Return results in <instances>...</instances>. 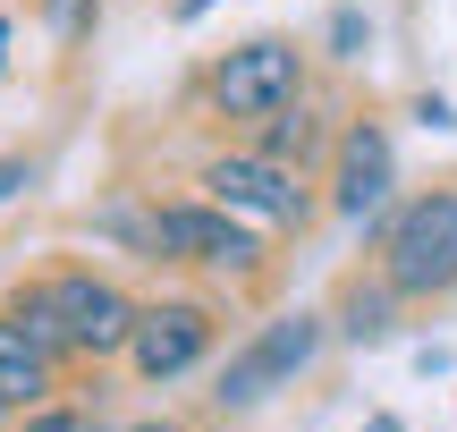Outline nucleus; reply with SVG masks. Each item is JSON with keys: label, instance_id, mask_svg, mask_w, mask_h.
<instances>
[{"label": "nucleus", "instance_id": "obj_8", "mask_svg": "<svg viewBox=\"0 0 457 432\" xmlns=\"http://www.w3.org/2000/svg\"><path fill=\"white\" fill-rule=\"evenodd\" d=\"M381 204H390V136H381L373 119H356V128L339 136V212L373 220Z\"/></svg>", "mask_w": 457, "mask_h": 432}, {"label": "nucleus", "instance_id": "obj_10", "mask_svg": "<svg viewBox=\"0 0 457 432\" xmlns=\"http://www.w3.org/2000/svg\"><path fill=\"white\" fill-rule=\"evenodd\" d=\"M313 136H322V128H313V111H305V102H288V111H271V145H262V153H271V162H305Z\"/></svg>", "mask_w": 457, "mask_h": 432}, {"label": "nucleus", "instance_id": "obj_18", "mask_svg": "<svg viewBox=\"0 0 457 432\" xmlns=\"http://www.w3.org/2000/svg\"><path fill=\"white\" fill-rule=\"evenodd\" d=\"M145 432H162V424H145Z\"/></svg>", "mask_w": 457, "mask_h": 432}, {"label": "nucleus", "instance_id": "obj_4", "mask_svg": "<svg viewBox=\"0 0 457 432\" xmlns=\"http://www.w3.org/2000/svg\"><path fill=\"white\" fill-rule=\"evenodd\" d=\"M51 305H60V331H68V356H119L136 339V305L119 297L111 280H94V271H60V280H43Z\"/></svg>", "mask_w": 457, "mask_h": 432}, {"label": "nucleus", "instance_id": "obj_9", "mask_svg": "<svg viewBox=\"0 0 457 432\" xmlns=\"http://www.w3.org/2000/svg\"><path fill=\"white\" fill-rule=\"evenodd\" d=\"M43 390H51V356L0 314V407H34Z\"/></svg>", "mask_w": 457, "mask_h": 432}, {"label": "nucleus", "instance_id": "obj_3", "mask_svg": "<svg viewBox=\"0 0 457 432\" xmlns=\"http://www.w3.org/2000/svg\"><path fill=\"white\" fill-rule=\"evenodd\" d=\"M296 85H305V68H296V43H279V34L237 43L212 68V102H220L228 119H271V111H288Z\"/></svg>", "mask_w": 457, "mask_h": 432}, {"label": "nucleus", "instance_id": "obj_12", "mask_svg": "<svg viewBox=\"0 0 457 432\" xmlns=\"http://www.w3.org/2000/svg\"><path fill=\"white\" fill-rule=\"evenodd\" d=\"M43 17L60 34H85V17H94V0H43Z\"/></svg>", "mask_w": 457, "mask_h": 432}, {"label": "nucleus", "instance_id": "obj_15", "mask_svg": "<svg viewBox=\"0 0 457 432\" xmlns=\"http://www.w3.org/2000/svg\"><path fill=\"white\" fill-rule=\"evenodd\" d=\"M17 179H26V162H0V204L17 195Z\"/></svg>", "mask_w": 457, "mask_h": 432}, {"label": "nucleus", "instance_id": "obj_2", "mask_svg": "<svg viewBox=\"0 0 457 432\" xmlns=\"http://www.w3.org/2000/svg\"><path fill=\"white\" fill-rule=\"evenodd\" d=\"M313 356H322V322H313V314H279V322H262V331L220 365V390H212V399L220 407H262L271 390H288Z\"/></svg>", "mask_w": 457, "mask_h": 432}, {"label": "nucleus", "instance_id": "obj_14", "mask_svg": "<svg viewBox=\"0 0 457 432\" xmlns=\"http://www.w3.org/2000/svg\"><path fill=\"white\" fill-rule=\"evenodd\" d=\"M26 432H85V424H77V416H34Z\"/></svg>", "mask_w": 457, "mask_h": 432}, {"label": "nucleus", "instance_id": "obj_11", "mask_svg": "<svg viewBox=\"0 0 457 432\" xmlns=\"http://www.w3.org/2000/svg\"><path fill=\"white\" fill-rule=\"evenodd\" d=\"M390 331V288H347V339H381Z\"/></svg>", "mask_w": 457, "mask_h": 432}, {"label": "nucleus", "instance_id": "obj_16", "mask_svg": "<svg viewBox=\"0 0 457 432\" xmlns=\"http://www.w3.org/2000/svg\"><path fill=\"white\" fill-rule=\"evenodd\" d=\"M364 432H398V424H390V416H381V424H364Z\"/></svg>", "mask_w": 457, "mask_h": 432}, {"label": "nucleus", "instance_id": "obj_5", "mask_svg": "<svg viewBox=\"0 0 457 432\" xmlns=\"http://www.w3.org/2000/svg\"><path fill=\"white\" fill-rule=\"evenodd\" d=\"M153 254H170V263H212V271H254L262 263V237L237 229L228 212L170 204V212H153Z\"/></svg>", "mask_w": 457, "mask_h": 432}, {"label": "nucleus", "instance_id": "obj_1", "mask_svg": "<svg viewBox=\"0 0 457 432\" xmlns=\"http://www.w3.org/2000/svg\"><path fill=\"white\" fill-rule=\"evenodd\" d=\"M381 271H390L398 297H441L457 288V187H432L381 237Z\"/></svg>", "mask_w": 457, "mask_h": 432}, {"label": "nucleus", "instance_id": "obj_19", "mask_svg": "<svg viewBox=\"0 0 457 432\" xmlns=\"http://www.w3.org/2000/svg\"><path fill=\"white\" fill-rule=\"evenodd\" d=\"M0 416H9V407H0Z\"/></svg>", "mask_w": 457, "mask_h": 432}, {"label": "nucleus", "instance_id": "obj_17", "mask_svg": "<svg viewBox=\"0 0 457 432\" xmlns=\"http://www.w3.org/2000/svg\"><path fill=\"white\" fill-rule=\"evenodd\" d=\"M0 51H9V34H0Z\"/></svg>", "mask_w": 457, "mask_h": 432}, {"label": "nucleus", "instance_id": "obj_6", "mask_svg": "<svg viewBox=\"0 0 457 432\" xmlns=\"http://www.w3.org/2000/svg\"><path fill=\"white\" fill-rule=\"evenodd\" d=\"M204 187H212L220 212H254V220H305V187H296L288 162H271V153H237V162H212L204 170Z\"/></svg>", "mask_w": 457, "mask_h": 432}, {"label": "nucleus", "instance_id": "obj_13", "mask_svg": "<svg viewBox=\"0 0 457 432\" xmlns=\"http://www.w3.org/2000/svg\"><path fill=\"white\" fill-rule=\"evenodd\" d=\"M415 119H424V128H457V111H449L441 94H424V102H415Z\"/></svg>", "mask_w": 457, "mask_h": 432}, {"label": "nucleus", "instance_id": "obj_7", "mask_svg": "<svg viewBox=\"0 0 457 432\" xmlns=\"http://www.w3.org/2000/svg\"><path fill=\"white\" fill-rule=\"evenodd\" d=\"M204 348H212V314L204 305H153V314H136V373L145 382H179L187 365H204Z\"/></svg>", "mask_w": 457, "mask_h": 432}]
</instances>
